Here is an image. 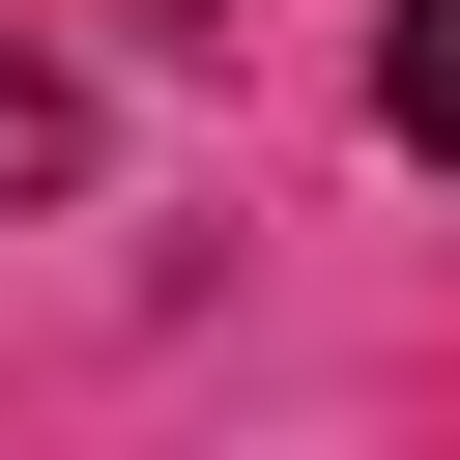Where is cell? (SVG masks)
Segmentation results:
<instances>
[{"instance_id":"obj_1","label":"cell","mask_w":460,"mask_h":460,"mask_svg":"<svg viewBox=\"0 0 460 460\" xmlns=\"http://www.w3.org/2000/svg\"><path fill=\"white\" fill-rule=\"evenodd\" d=\"M374 144H402V172H460V0H402V29H374Z\"/></svg>"},{"instance_id":"obj_2","label":"cell","mask_w":460,"mask_h":460,"mask_svg":"<svg viewBox=\"0 0 460 460\" xmlns=\"http://www.w3.org/2000/svg\"><path fill=\"white\" fill-rule=\"evenodd\" d=\"M58 172H86V86H58V58H0V201H58Z\"/></svg>"}]
</instances>
